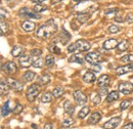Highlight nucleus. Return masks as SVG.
Instances as JSON below:
<instances>
[{
    "label": "nucleus",
    "instance_id": "1a4fd4ad",
    "mask_svg": "<svg viewBox=\"0 0 133 129\" xmlns=\"http://www.w3.org/2000/svg\"><path fill=\"white\" fill-rule=\"evenodd\" d=\"M7 83H8V85H9V87L12 88V89H14L15 91H17V92H21V91L24 89V83L21 82V81L8 78V79H7Z\"/></svg>",
    "mask_w": 133,
    "mask_h": 129
},
{
    "label": "nucleus",
    "instance_id": "09e8293b",
    "mask_svg": "<svg viewBox=\"0 0 133 129\" xmlns=\"http://www.w3.org/2000/svg\"><path fill=\"white\" fill-rule=\"evenodd\" d=\"M76 51V46H75V43H73V44H71V45H69V47H68V52H75Z\"/></svg>",
    "mask_w": 133,
    "mask_h": 129
},
{
    "label": "nucleus",
    "instance_id": "ea45409f",
    "mask_svg": "<svg viewBox=\"0 0 133 129\" xmlns=\"http://www.w3.org/2000/svg\"><path fill=\"white\" fill-rule=\"evenodd\" d=\"M73 123H74V120H73L72 118H66V119H65V120L63 121L62 125H63V127H70Z\"/></svg>",
    "mask_w": 133,
    "mask_h": 129
},
{
    "label": "nucleus",
    "instance_id": "aec40b11",
    "mask_svg": "<svg viewBox=\"0 0 133 129\" xmlns=\"http://www.w3.org/2000/svg\"><path fill=\"white\" fill-rule=\"evenodd\" d=\"M76 18L79 21V23L85 24L90 18V15L87 12H78V14H76Z\"/></svg>",
    "mask_w": 133,
    "mask_h": 129
},
{
    "label": "nucleus",
    "instance_id": "6ab92c4d",
    "mask_svg": "<svg viewBox=\"0 0 133 129\" xmlns=\"http://www.w3.org/2000/svg\"><path fill=\"white\" fill-rule=\"evenodd\" d=\"M22 28L26 32H32L35 29V24H34L33 22H31V21H25L22 24Z\"/></svg>",
    "mask_w": 133,
    "mask_h": 129
},
{
    "label": "nucleus",
    "instance_id": "412c9836",
    "mask_svg": "<svg viewBox=\"0 0 133 129\" xmlns=\"http://www.w3.org/2000/svg\"><path fill=\"white\" fill-rule=\"evenodd\" d=\"M110 77L108 76V75H101L99 78H98V80H97V84H98V86L101 87V86H108L109 84H110Z\"/></svg>",
    "mask_w": 133,
    "mask_h": 129
},
{
    "label": "nucleus",
    "instance_id": "37998d69",
    "mask_svg": "<svg viewBox=\"0 0 133 129\" xmlns=\"http://www.w3.org/2000/svg\"><path fill=\"white\" fill-rule=\"evenodd\" d=\"M49 50L52 53H55V54H59V53H61V48H58V47H57L56 45H54V44L50 45Z\"/></svg>",
    "mask_w": 133,
    "mask_h": 129
},
{
    "label": "nucleus",
    "instance_id": "20e7f679",
    "mask_svg": "<svg viewBox=\"0 0 133 129\" xmlns=\"http://www.w3.org/2000/svg\"><path fill=\"white\" fill-rule=\"evenodd\" d=\"M85 61L91 64H97L100 62H102V57L97 52H89L85 56Z\"/></svg>",
    "mask_w": 133,
    "mask_h": 129
},
{
    "label": "nucleus",
    "instance_id": "9d476101",
    "mask_svg": "<svg viewBox=\"0 0 133 129\" xmlns=\"http://www.w3.org/2000/svg\"><path fill=\"white\" fill-rule=\"evenodd\" d=\"M121 122V118L120 117H114L112 119H110L108 122H105L103 124V128L104 129H115L120 124Z\"/></svg>",
    "mask_w": 133,
    "mask_h": 129
},
{
    "label": "nucleus",
    "instance_id": "8fccbe9b",
    "mask_svg": "<svg viewBox=\"0 0 133 129\" xmlns=\"http://www.w3.org/2000/svg\"><path fill=\"white\" fill-rule=\"evenodd\" d=\"M125 22H128V23H133V16L132 15H127L125 17Z\"/></svg>",
    "mask_w": 133,
    "mask_h": 129
},
{
    "label": "nucleus",
    "instance_id": "49530a36",
    "mask_svg": "<svg viewBox=\"0 0 133 129\" xmlns=\"http://www.w3.org/2000/svg\"><path fill=\"white\" fill-rule=\"evenodd\" d=\"M118 11H119L118 8H112V9H107V10L104 11V14H105L107 16H109V15H113V14L118 12Z\"/></svg>",
    "mask_w": 133,
    "mask_h": 129
},
{
    "label": "nucleus",
    "instance_id": "2f4dec72",
    "mask_svg": "<svg viewBox=\"0 0 133 129\" xmlns=\"http://www.w3.org/2000/svg\"><path fill=\"white\" fill-rule=\"evenodd\" d=\"M65 93V90H64V88H62V87H55L54 89H53V91H52V95L54 97H61L63 94Z\"/></svg>",
    "mask_w": 133,
    "mask_h": 129
},
{
    "label": "nucleus",
    "instance_id": "39448f33",
    "mask_svg": "<svg viewBox=\"0 0 133 129\" xmlns=\"http://www.w3.org/2000/svg\"><path fill=\"white\" fill-rule=\"evenodd\" d=\"M1 69L7 75H14V74L17 73V64H15L14 62H6L4 64H2V68Z\"/></svg>",
    "mask_w": 133,
    "mask_h": 129
},
{
    "label": "nucleus",
    "instance_id": "c9c22d12",
    "mask_svg": "<svg viewBox=\"0 0 133 129\" xmlns=\"http://www.w3.org/2000/svg\"><path fill=\"white\" fill-rule=\"evenodd\" d=\"M91 101H92L93 105L97 106V105H99L100 101H101V97H100V95L98 93H93L92 97H91Z\"/></svg>",
    "mask_w": 133,
    "mask_h": 129
},
{
    "label": "nucleus",
    "instance_id": "3c124183",
    "mask_svg": "<svg viewBox=\"0 0 133 129\" xmlns=\"http://www.w3.org/2000/svg\"><path fill=\"white\" fill-rule=\"evenodd\" d=\"M123 129H133V122L126 124V125L123 127Z\"/></svg>",
    "mask_w": 133,
    "mask_h": 129
},
{
    "label": "nucleus",
    "instance_id": "4be33fe9",
    "mask_svg": "<svg viewBox=\"0 0 133 129\" xmlns=\"http://www.w3.org/2000/svg\"><path fill=\"white\" fill-rule=\"evenodd\" d=\"M9 100H7L2 107H1V109H0V115L2 116V117H6V116H8L9 113H10V108H9Z\"/></svg>",
    "mask_w": 133,
    "mask_h": 129
},
{
    "label": "nucleus",
    "instance_id": "a19ab883",
    "mask_svg": "<svg viewBox=\"0 0 133 129\" xmlns=\"http://www.w3.org/2000/svg\"><path fill=\"white\" fill-rule=\"evenodd\" d=\"M41 54H42V50L39 48H34L31 50V55L34 56V57H39V56H41Z\"/></svg>",
    "mask_w": 133,
    "mask_h": 129
},
{
    "label": "nucleus",
    "instance_id": "423d86ee",
    "mask_svg": "<svg viewBox=\"0 0 133 129\" xmlns=\"http://www.w3.org/2000/svg\"><path fill=\"white\" fill-rule=\"evenodd\" d=\"M118 90L127 95V94H130L131 92H133V84L130 82H123V83H120L119 86H118Z\"/></svg>",
    "mask_w": 133,
    "mask_h": 129
},
{
    "label": "nucleus",
    "instance_id": "72a5a7b5",
    "mask_svg": "<svg viewBox=\"0 0 133 129\" xmlns=\"http://www.w3.org/2000/svg\"><path fill=\"white\" fill-rule=\"evenodd\" d=\"M45 64L47 66V67H52L53 64H54V56L53 55H51V54H48L46 57H45Z\"/></svg>",
    "mask_w": 133,
    "mask_h": 129
},
{
    "label": "nucleus",
    "instance_id": "9b49d317",
    "mask_svg": "<svg viewBox=\"0 0 133 129\" xmlns=\"http://www.w3.org/2000/svg\"><path fill=\"white\" fill-rule=\"evenodd\" d=\"M118 44H119V42H118L117 39L111 38V39H108V40H105V41L103 42L102 48L105 49V50H111V49L116 48L117 46H118Z\"/></svg>",
    "mask_w": 133,
    "mask_h": 129
},
{
    "label": "nucleus",
    "instance_id": "ddd939ff",
    "mask_svg": "<svg viewBox=\"0 0 133 129\" xmlns=\"http://www.w3.org/2000/svg\"><path fill=\"white\" fill-rule=\"evenodd\" d=\"M133 71V64H125V66H122V67H119L116 70V73L118 76H121V75H124L128 72H132Z\"/></svg>",
    "mask_w": 133,
    "mask_h": 129
},
{
    "label": "nucleus",
    "instance_id": "cd10ccee",
    "mask_svg": "<svg viewBox=\"0 0 133 129\" xmlns=\"http://www.w3.org/2000/svg\"><path fill=\"white\" fill-rule=\"evenodd\" d=\"M89 112H90V108H89L88 106H85V107H83V108L81 109V111L79 112L78 118H79V119H84V118L89 114Z\"/></svg>",
    "mask_w": 133,
    "mask_h": 129
},
{
    "label": "nucleus",
    "instance_id": "6e6552de",
    "mask_svg": "<svg viewBox=\"0 0 133 129\" xmlns=\"http://www.w3.org/2000/svg\"><path fill=\"white\" fill-rule=\"evenodd\" d=\"M73 96H74V99H75L76 104L79 105V106H84L87 102V96L84 94L82 91H80V90L74 91Z\"/></svg>",
    "mask_w": 133,
    "mask_h": 129
},
{
    "label": "nucleus",
    "instance_id": "e433bc0d",
    "mask_svg": "<svg viewBox=\"0 0 133 129\" xmlns=\"http://www.w3.org/2000/svg\"><path fill=\"white\" fill-rule=\"evenodd\" d=\"M121 61L123 63H133V54H126L121 57Z\"/></svg>",
    "mask_w": 133,
    "mask_h": 129
},
{
    "label": "nucleus",
    "instance_id": "f03ea898",
    "mask_svg": "<svg viewBox=\"0 0 133 129\" xmlns=\"http://www.w3.org/2000/svg\"><path fill=\"white\" fill-rule=\"evenodd\" d=\"M39 93H40V86H39V84L34 83L31 86H29V88L27 90V93H26L28 101L33 102L34 100L36 99V97L38 96Z\"/></svg>",
    "mask_w": 133,
    "mask_h": 129
},
{
    "label": "nucleus",
    "instance_id": "a211bd4d",
    "mask_svg": "<svg viewBox=\"0 0 133 129\" xmlns=\"http://www.w3.org/2000/svg\"><path fill=\"white\" fill-rule=\"evenodd\" d=\"M64 110H65V112L66 114L72 116L74 114V112H75V106L70 100H66L65 104H64Z\"/></svg>",
    "mask_w": 133,
    "mask_h": 129
},
{
    "label": "nucleus",
    "instance_id": "58836bf2",
    "mask_svg": "<svg viewBox=\"0 0 133 129\" xmlns=\"http://www.w3.org/2000/svg\"><path fill=\"white\" fill-rule=\"evenodd\" d=\"M130 105H131V101H130V100H124V101H122V102L120 104V110L124 111V110L128 109V108L130 107Z\"/></svg>",
    "mask_w": 133,
    "mask_h": 129
},
{
    "label": "nucleus",
    "instance_id": "bb28decb",
    "mask_svg": "<svg viewBox=\"0 0 133 129\" xmlns=\"http://www.w3.org/2000/svg\"><path fill=\"white\" fill-rule=\"evenodd\" d=\"M117 47H118L119 51H125V50H127L129 48V42L127 40H122L121 42H119Z\"/></svg>",
    "mask_w": 133,
    "mask_h": 129
},
{
    "label": "nucleus",
    "instance_id": "680f3d73",
    "mask_svg": "<svg viewBox=\"0 0 133 129\" xmlns=\"http://www.w3.org/2000/svg\"><path fill=\"white\" fill-rule=\"evenodd\" d=\"M0 3H1V0H0Z\"/></svg>",
    "mask_w": 133,
    "mask_h": 129
},
{
    "label": "nucleus",
    "instance_id": "f3484780",
    "mask_svg": "<svg viewBox=\"0 0 133 129\" xmlns=\"http://www.w3.org/2000/svg\"><path fill=\"white\" fill-rule=\"evenodd\" d=\"M100 119H101V115L99 112H94L90 115V117L88 119V123L89 124H96L99 122Z\"/></svg>",
    "mask_w": 133,
    "mask_h": 129
},
{
    "label": "nucleus",
    "instance_id": "79ce46f5",
    "mask_svg": "<svg viewBox=\"0 0 133 129\" xmlns=\"http://www.w3.org/2000/svg\"><path fill=\"white\" fill-rule=\"evenodd\" d=\"M108 91H109V89H108L107 86H101V87H99V89L97 90V93L101 96V95H105L108 93Z\"/></svg>",
    "mask_w": 133,
    "mask_h": 129
},
{
    "label": "nucleus",
    "instance_id": "603ef678",
    "mask_svg": "<svg viewBox=\"0 0 133 129\" xmlns=\"http://www.w3.org/2000/svg\"><path fill=\"white\" fill-rule=\"evenodd\" d=\"M43 129H53V124H51V123H47V124H45V125H44Z\"/></svg>",
    "mask_w": 133,
    "mask_h": 129
},
{
    "label": "nucleus",
    "instance_id": "0eeeda50",
    "mask_svg": "<svg viewBox=\"0 0 133 129\" xmlns=\"http://www.w3.org/2000/svg\"><path fill=\"white\" fill-rule=\"evenodd\" d=\"M75 46H76V51H80V52H84V51H88L91 45L88 41L80 39L77 42H75Z\"/></svg>",
    "mask_w": 133,
    "mask_h": 129
},
{
    "label": "nucleus",
    "instance_id": "4468645a",
    "mask_svg": "<svg viewBox=\"0 0 133 129\" xmlns=\"http://www.w3.org/2000/svg\"><path fill=\"white\" fill-rule=\"evenodd\" d=\"M10 90V87L7 83V81L0 80V95H6Z\"/></svg>",
    "mask_w": 133,
    "mask_h": 129
},
{
    "label": "nucleus",
    "instance_id": "c03bdc74",
    "mask_svg": "<svg viewBox=\"0 0 133 129\" xmlns=\"http://www.w3.org/2000/svg\"><path fill=\"white\" fill-rule=\"evenodd\" d=\"M7 16H8V12H7L5 9L0 8V20L3 21V20H5Z\"/></svg>",
    "mask_w": 133,
    "mask_h": 129
},
{
    "label": "nucleus",
    "instance_id": "c85d7f7f",
    "mask_svg": "<svg viewBox=\"0 0 133 129\" xmlns=\"http://www.w3.org/2000/svg\"><path fill=\"white\" fill-rule=\"evenodd\" d=\"M34 78H35V73L33 71H27L23 76V79L25 80V82H30L33 80Z\"/></svg>",
    "mask_w": 133,
    "mask_h": 129
},
{
    "label": "nucleus",
    "instance_id": "052dcab7",
    "mask_svg": "<svg viewBox=\"0 0 133 129\" xmlns=\"http://www.w3.org/2000/svg\"><path fill=\"white\" fill-rule=\"evenodd\" d=\"M7 1H10V0H7Z\"/></svg>",
    "mask_w": 133,
    "mask_h": 129
},
{
    "label": "nucleus",
    "instance_id": "f257e3e1",
    "mask_svg": "<svg viewBox=\"0 0 133 129\" xmlns=\"http://www.w3.org/2000/svg\"><path fill=\"white\" fill-rule=\"evenodd\" d=\"M56 31H57L56 24L54 23L53 20H49L38 29L36 35L40 39H49L56 33Z\"/></svg>",
    "mask_w": 133,
    "mask_h": 129
},
{
    "label": "nucleus",
    "instance_id": "a18cd8bd",
    "mask_svg": "<svg viewBox=\"0 0 133 129\" xmlns=\"http://www.w3.org/2000/svg\"><path fill=\"white\" fill-rule=\"evenodd\" d=\"M22 111H23V106L21 105V104H17V106H16V108L12 110V112L15 114H19L22 113Z\"/></svg>",
    "mask_w": 133,
    "mask_h": 129
},
{
    "label": "nucleus",
    "instance_id": "f8f14e48",
    "mask_svg": "<svg viewBox=\"0 0 133 129\" xmlns=\"http://www.w3.org/2000/svg\"><path fill=\"white\" fill-rule=\"evenodd\" d=\"M18 63L22 68H29L33 64V60H32V56H30V55H22L19 57Z\"/></svg>",
    "mask_w": 133,
    "mask_h": 129
},
{
    "label": "nucleus",
    "instance_id": "7ed1b4c3",
    "mask_svg": "<svg viewBox=\"0 0 133 129\" xmlns=\"http://www.w3.org/2000/svg\"><path fill=\"white\" fill-rule=\"evenodd\" d=\"M18 16H24V17H29V18H36V20L41 18V16H39V14L35 12L34 10L29 9L28 7H23V8H21L19 11H18Z\"/></svg>",
    "mask_w": 133,
    "mask_h": 129
},
{
    "label": "nucleus",
    "instance_id": "dca6fc26",
    "mask_svg": "<svg viewBox=\"0 0 133 129\" xmlns=\"http://www.w3.org/2000/svg\"><path fill=\"white\" fill-rule=\"evenodd\" d=\"M96 80V77H95V74L91 71H88L84 74L83 76V81L86 83H93L94 81Z\"/></svg>",
    "mask_w": 133,
    "mask_h": 129
},
{
    "label": "nucleus",
    "instance_id": "c756f323",
    "mask_svg": "<svg viewBox=\"0 0 133 129\" xmlns=\"http://www.w3.org/2000/svg\"><path fill=\"white\" fill-rule=\"evenodd\" d=\"M52 93H50V92H44L41 97H40V100L42 101V102H50L51 100H52Z\"/></svg>",
    "mask_w": 133,
    "mask_h": 129
},
{
    "label": "nucleus",
    "instance_id": "13d9d810",
    "mask_svg": "<svg viewBox=\"0 0 133 129\" xmlns=\"http://www.w3.org/2000/svg\"><path fill=\"white\" fill-rule=\"evenodd\" d=\"M0 68H2V64H1V61H0Z\"/></svg>",
    "mask_w": 133,
    "mask_h": 129
},
{
    "label": "nucleus",
    "instance_id": "473e14b6",
    "mask_svg": "<svg viewBox=\"0 0 133 129\" xmlns=\"http://www.w3.org/2000/svg\"><path fill=\"white\" fill-rule=\"evenodd\" d=\"M44 63H45V62H43V59H42L41 56H39V57H36V59L34 60L32 66H34L35 68H42V67L44 66Z\"/></svg>",
    "mask_w": 133,
    "mask_h": 129
},
{
    "label": "nucleus",
    "instance_id": "2eb2a0df",
    "mask_svg": "<svg viewBox=\"0 0 133 129\" xmlns=\"http://www.w3.org/2000/svg\"><path fill=\"white\" fill-rule=\"evenodd\" d=\"M69 62L70 63H77V64H82L85 62V56H83L80 53H77V54H74L71 57H69Z\"/></svg>",
    "mask_w": 133,
    "mask_h": 129
},
{
    "label": "nucleus",
    "instance_id": "5fc2aeb1",
    "mask_svg": "<svg viewBox=\"0 0 133 129\" xmlns=\"http://www.w3.org/2000/svg\"><path fill=\"white\" fill-rule=\"evenodd\" d=\"M61 1H63V0H51V4H56V3L61 2Z\"/></svg>",
    "mask_w": 133,
    "mask_h": 129
},
{
    "label": "nucleus",
    "instance_id": "f704fd0d",
    "mask_svg": "<svg viewBox=\"0 0 133 129\" xmlns=\"http://www.w3.org/2000/svg\"><path fill=\"white\" fill-rule=\"evenodd\" d=\"M46 9H47V7H46L45 5H41V4H36L33 8V10L35 12H37V14L43 12V11H45Z\"/></svg>",
    "mask_w": 133,
    "mask_h": 129
},
{
    "label": "nucleus",
    "instance_id": "a878e982",
    "mask_svg": "<svg viewBox=\"0 0 133 129\" xmlns=\"http://www.w3.org/2000/svg\"><path fill=\"white\" fill-rule=\"evenodd\" d=\"M58 38L61 39L59 41H61L63 44H66V42L69 41V39L71 38V36H70V34L66 32V30H64L63 32L61 33V35H59V37H58Z\"/></svg>",
    "mask_w": 133,
    "mask_h": 129
},
{
    "label": "nucleus",
    "instance_id": "de8ad7c7",
    "mask_svg": "<svg viewBox=\"0 0 133 129\" xmlns=\"http://www.w3.org/2000/svg\"><path fill=\"white\" fill-rule=\"evenodd\" d=\"M125 16H121V15H117L116 17H115V21L116 22H120V23H123V22H125Z\"/></svg>",
    "mask_w": 133,
    "mask_h": 129
},
{
    "label": "nucleus",
    "instance_id": "7c9ffc66",
    "mask_svg": "<svg viewBox=\"0 0 133 129\" xmlns=\"http://www.w3.org/2000/svg\"><path fill=\"white\" fill-rule=\"evenodd\" d=\"M8 32V25L4 21L0 20V35H5Z\"/></svg>",
    "mask_w": 133,
    "mask_h": 129
},
{
    "label": "nucleus",
    "instance_id": "4d7b16f0",
    "mask_svg": "<svg viewBox=\"0 0 133 129\" xmlns=\"http://www.w3.org/2000/svg\"><path fill=\"white\" fill-rule=\"evenodd\" d=\"M32 127H33L34 129H37V126H36L35 124H33V125H32Z\"/></svg>",
    "mask_w": 133,
    "mask_h": 129
},
{
    "label": "nucleus",
    "instance_id": "393cba45",
    "mask_svg": "<svg viewBox=\"0 0 133 129\" xmlns=\"http://www.w3.org/2000/svg\"><path fill=\"white\" fill-rule=\"evenodd\" d=\"M119 92L118 91H112L108 94L107 96V101L108 102H113V101H116L119 99Z\"/></svg>",
    "mask_w": 133,
    "mask_h": 129
},
{
    "label": "nucleus",
    "instance_id": "5701e85b",
    "mask_svg": "<svg viewBox=\"0 0 133 129\" xmlns=\"http://www.w3.org/2000/svg\"><path fill=\"white\" fill-rule=\"evenodd\" d=\"M23 53H24V48L19 45H16V46H14V48L11 49V55L15 56V57L22 56Z\"/></svg>",
    "mask_w": 133,
    "mask_h": 129
},
{
    "label": "nucleus",
    "instance_id": "6e6d98bb",
    "mask_svg": "<svg viewBox=\"0 0 133 129\" xmlns=\"http://www.w3.org/2000/svg\"><path fill=\"white\" fill-rule=\"evenodd\" d=\"M74 2H81V1H84V0H73Z\"/></svg>",
    "mask_w": 133,
    "mask_h": 129
},
{
    "label": "nucleus",
    "instance_id": "bf43d9fd",
    "mask_svg": "<svg viewBox=\"0 0 133 129\" xmlns=\"http://www.w3.org/2000/svg\"><path fill=\"white\" fill-rule=\"evenodd\" d=\"M125 1H132V0H125Z\"/></svg>",
    "mask_w": 133,
    "mask_h": 129
},
{
    "label": "nucleus",
    "instance_id": "b1692460",
    "mask_svg": "<svg viewBox=\"0 0 133 129\" xmlns=\"http://www.w3.org/2000/svg\"><path fill=\"white\" fill-rule=\"evenodd\" d=\"M50 82V77L49 75L47 74H44V75H41L38 77V83L40 85H47Z\"/></svg>",
    "mask_w": 133,
    "mask_h": 129
},
{
    "label": "nucleus",
    "instance_id": "864d4df0",
    "mask_svg": "<svg viewBox=\"0 0 133 129\" xmlns=\"http://www.w3.org/2000/svg\"><path fill=\"white\" fill-rule=\"evenodd\" d=\"M32 1L35 2V3H37V4H40V3H42V2H44L46 0H32Z\"/></svg>",
    "mask_w": 133,
    "mask_h": 129
},
{
    "label": "nucleus",
    "instance_id": "4c0bfd02",
    "mask_svg": "<svg viewBox=\"0 0 133 129\" xmlns=\"http://www.w3.org/2000/svg\"><path fill=\"white\" fill-rule=\"evenodd\" d=\"M120 28L116 26V25H112V26H110L109 28H108V32L111 33V34H117L118 32H120Z\"/></svg>",
    "mask_w": 133,
    "mask_h": 129
}]
</instances>
